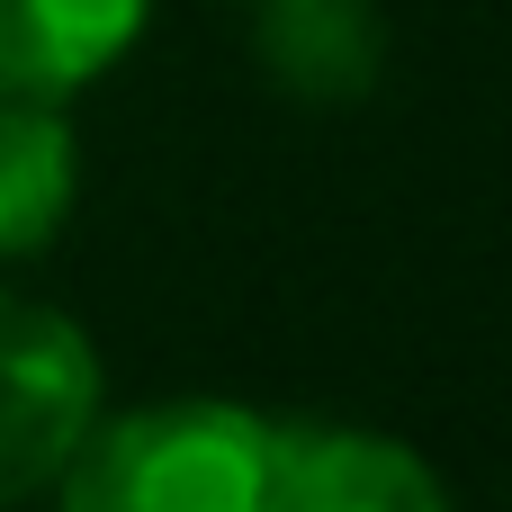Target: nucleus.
Returning <instances> with one entry per match:
<instances>
[{
	"mask_svg": "<svg viewBox=\"0 0 512 512\" xmlns=\"http://www.w3.org/2000/svg\"><path fill=\"white\" fill-rule=\"evenodd\" d=\"M54 512H279V423L234 396H162L99 414Z\"/></svg>",
	"mask_w": 512,
	"mask_h": 512,
	"instance_id": "obj_1",
	"label": "nucleus"
},
{
	"mask_svg": "<svg viewBox=\"0 0 512 512\" xmlns=\"http://www.w3.org/2000/svg\"><path fill=\"white\" fill-rule=\"evenodd\" d=\"M99 414H108L99 342L63 306L0 288V512L54 495Z\"/></svg>",
	"mask_w": 512,
	"mask_h": 512,
	"instance_id": "obj_2",
	"label": "nucleus"
},
{
	"mask_svg": "<svg viewBox=\"0 0 512 512\" xmlns=\"http://www.w3.org/2000/svg\"><path fill=\"white\" fill-rule=\"evenodd\" d=\"M279 512H459L414 441L351 423H279Z\"/></svg>",
	"mask_w": 512,
	"mask_h": 512,
	"instance_id": "obj_3",
	"label": "nucleus"
},
{
	"mask_svg": "<svg viewBox=\"0 0 512 512\" xmlns=\"http://www.w3.org/2000/svg\"><path fill=\"white\" fill-rule=\"evenodd\" d=\"M261 72L306 108H351L378 90L387 27L369 0H261Z\"/></svg>",
	"mask_w": 512,
	"mask_h": 512,
	"instance_id": "obj_4",
	"label": "nucleus"
},
{
	"mask_svg": "<svg viewBox=\"0 0 512 512\" xmlns=\"http://www.w3.org/2000/svg\"><path fill=\"white\" fill-rule=\"evenodd\" d=\"M153 0H0V90L72 99L135 36Z\"/></svg>",
	"mask_w": 512,
	"mask_h": 512,
	"instance_id": "obj_5",
	"label": "nucleus"
},
{
	"mask_svg": "<svg viewBox=\"0 0 512 512\" xmlns=\"http://www.w3.org/2000/svg\"><path fill=\"white\" fill-rule=\"evenodd\" d=\"M72 189H81V144H72L63 99L0 90V270L63 234Z\"/></svg>",
	"mask_w": 512,
	"mask_h": 512,
	"instance_id": "obj_6",
	"label": "nucleus"
}]
</instances>
